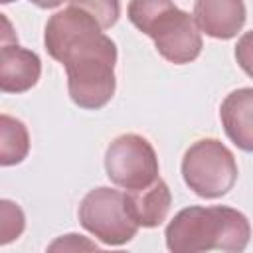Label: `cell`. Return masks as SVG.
Returning <instances> with one entry per match:
<instances>
[{
	"mask_svg": "<svg viewBox=\"0 0 253 253\" xmlns=\"http://www.w3.org/2000/svg\"><path fill=\"white\" fill-rule=\"evenodd\" d=\"M43 45L63 63L67 91L77 107L99 111L113 99L117 45L91 14L75 6L55 12L45 24Z\"/></svg>",
	"mask_w": 253,
	"mask_h": 253,
	"instance_id": "cell-1",
	"label": "cell"
},
{
	"mask_svg": "<svg viewBox=\"0 0 253 253\" xmlns=\"http://www.w3.org/2000/svg\"><path fill=\"white\" fill-rule=\"evenodd\" d=\"M164 237L174 253H239L249 245L251 225L245 213L229 206H190L170 219Z\"/></svg>",
	"mask_w": 253,
	"mask_h": 253,
	"instance_id": "cell-2",
	"label": "cell"
},
{
	"mask_svg": "<svg viewBox=\"0 0 253 253\" xmlns=\"http://www.w3.org/2000/svg\"><path fill=\"white\" fill-rule=\"evenodd\" d=\"M126 16L136 30L154 42L156 51L166 61L184 65L202 53V30L196 18L172 0H130Z\"/></svg>",
	"mask_w": 253,
	"mask_h": 253,
	"instance_id": "cell-3",
	"label": "cell"
},
{
	"mask_svg": "<svg viewBox=\"0 0 253 253\" xmlns=\"http://www.w3.org/2000/svg\"><path fill=\"white\" fill-rule=\"evenodd\" d=\"M233 152L217 138L196 140L182 158V178L200 198L215 200L225 196L237 182Z\"/></svg>",
	"mask_w": 253,
	"mask_h": 253,
	"instance_id": "cell-4",
	"label": "cell"
},
{
	"mask_svg": "<svg viewBox=\"0 0 253 253\" xmlns=\"http://www.w3.org/2000/svg\"><path fill=\"white\" fill-rule=\"evenodd\" d=\"M77 213L79 223L105 245H125L138 231V223L128 213L125 192L107 186L89 190Z\"/></svg>",
	"mask_w": 253,
	"mask_h": 253,
	"instance_id": "cell-5",
	"label": "cell"
},
{
	"mask_svg": "<svg viewBox=\"0 0 253 253\" xmlns=\"http://www.w3.org/2000/svg\"><path fill=\"white\" fill-rule=\"evenodd\" d=\"M158 170L154 146L140 134H121L107 146L105 172L115 186L126 192L150 186L158 178Z\"/></svg>",
	"mask_w": 253,
	"mask_h": 253,
	"instance_id": "cell-6",
	"label": "cell"
},
{
	"mask_svg": "<svg viewBox=\"0 0 253 253\" xmlns=\"http://www.w3.org/2000/svg\"><path fill=\"white\" fill-rule=\"evenodd\" d=\"M194 18L206 36L231 40L243 30L247 10L243 0H196Z\"/></svg>",
	"mask_w": 253,
	"mask_h": 253,
	"instance_id": "cell-7",
	"label": "cell"
},
{
	"mask_svg": "<svg viewBox=\"0 0 253 253\" xmlns=\"http://www.w3.org/2000/svg\"><path fill=\"white\" fill-rule=\"evenodd\" d=\"M42 61L36 51L16 43H2L0 89L2 93H26L40 81Z\"/></svg>",
	"mask_w": 253,
	"mask_h": 253,
	"instance_id": "cell-8",
	"label": "cell"
},
{
	"mask_svg": "<svg viewBox=\"0 0 253 253\" xmlns=\"http://www.w3.org/2000/svg\"><path fill=\"white\" fill-rule=\"evenodd\" d=\"M227 138L243 152H253V87L231 91L219 107Z\"/></svg>",
	"mask_w": 253,
	"mask_h": 253,
	"instance_id": "cell-9",
	"label": "cell"
},
{
	"mask_svg": "<svg viewBox=\"0 0 253 253\" xmlns=\"http://www.w3.org/2000/svg\"><path fill=\"white\" fill-rule=\"evenodd\" d=\"M126 208L138 227H158L170 211L172 194L162 178H156L150 186L125 192Z\"/></svg>",
	"mask_w": 253,
	"mask_h": 253,
	"instance_id": "cell-10",
	"label": "cell"
},
{
	"mask_svg": "<svg viewBox=\"0 0 253 253\" xmlns=\"http://www.w3.org/2000/svg\"><path fill=\"white\" fill-rule=\"evenodd\" d=\"M30 152V134L20 119L6 113L0 115V164H20Z\"/></svg>",
	"mask_w": 253,
	"mask_h": 253,
	"instance_id": "cell-11",
	"label": "cell"
},
{
	"mask_svg": "<svg viewBox=\"0 0 253 253\" xmlns=\"http://www.w3.org/2000/svg\"><path fill=\"white\" fill-rule=\"evenodd\" d=\"M67 2H69V6H75V8L91 14L103 30L113 28L121 16L119 0H67Z\"/></svg>",
	"mask_w": 253,
	"mask_h": 253,
	"instance_id": "cell-12",
	"label": "cell"
},
{
	"mask_svg": "<svg viewBox=\"0 0 253 253\" xmlns=\"http://www.w3.org/2000/svg\"><path fill=\"white\" fill-rule=\"evenodd\" d=\"M26 227L24 211L18 204L10 200L0 202V243L8 245L10 241L18 239Z\"/></svg>",
	"mask_w": 253,
	"mask_h": 253,
	"instance_id": "cell-13",
	"label": "cell"
},
{
	"mask_svg": "<svg viewBox=\"0 0 253 253\" xmlns=\"http://www.w3.org/2000/svg\"><path fill=\"white\" fill-rule=\"evenodd\" d=\"M235 59L239 67L253 79V30L245 32L235 45Z\"/></svg>",
	"mask_w": 253,
	"mask_h": 253,
	"instance_id": "cell-14",
	"label": "cell"
},
{
	"mask_svg": "<svg viewBox=\"0 0 253 253\" xmlns=\"http://www.w3.org/2000/svg\"><path fill=\"white\" fill-rule=\"evenodd\" d=\"M47 249L49 251H59V249H63V251H77V249H99V245L89 241L83 235L67 233V235H61L59 239H55Z\"/></svg>",
	"mask_w": 253,
	"mask_h": 253,
	"instance_id": "cell-15",
	"label": "cell"
},
{
	"mask_svg": "<svg viewBox=\"0 0 253 253\" xmlns=\"http://www.w3.org/2000/svg\"><path fill=\"white\" fill-rule=\"evenodd\" d=\"M32 4H36L38 8H43V10H49V8H57L61 6L65 0H30Z\"/></svg>",
	"mask_w": 253,
	"mask_h": 253,
	"instance_id": "cell-16",
	"label": "cell"
},
{
	"mask_svg": "<svg viewBox=\"0 0 253 253\" xmlns=\"http://www.w3.org/2000/svg\"><path fill=\"white\" fill-rule=\"evenodd\" d=\"M2 4H10V2H14V0H0Z\"/></svg>",
	"mask_w": 253,
	"mask_h": 253,
	"instance_id": "cell-17",
	"label": "cell"
}]
</instances>
